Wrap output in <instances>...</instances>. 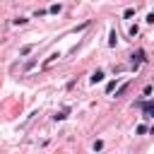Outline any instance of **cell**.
Returning a JSON list of instances; mask_svg holds the SVG:
<instances>
[{
  "mask_svg": "<svg viewBox=\"0 0 154 154\" xmlns=\"http://www.w3.org/2000/svg\"><path fill=\"white\" fill-rule=\"evenodd\" d=\"M142 60H145V51H137V53L132 55V68H137Z\"/></svg>",
  "mask_w": 154,
  "mask_h": 154,
  "instance_id": "7a4b0ae2",
  "label": "cell"
},
{
  "mask_svg": "<svg viewBox=\"0 0 154 154\" xmlns=\"http://www.w3.org/2000/svg\"><path fill=\"white\" fill-rule=\"evenodd\" d=\"M68 113H70V108H63L60 113H55V121H65V118H68Z\"/></svg>",
  "mask_w": 154,
  "mask_h": 154,
  "instance_id": "277c9868",
  "label": "cell"
},
{
  "mask_svg": "<svg viewBox=\"0 0 154 154\" xmlns=\"http://www.w3.org/2000/svg\"><path fill=\"white\" fill-rule=\"evenodd\" d=\"M142 111H145L147 118H154V101H147V104L142 106Z\"/></svg>",
  "mask_w": 154,
  "mask_h": 154,
  "instance_id": "6da1fadb",
  "label": "cell"
},
{
  "mask_svg": "<svg viewBox=\"0 0 154 154\" xmlns=\"http://www.w3.org/2000/svg\"><path fill=\"white\" fill-rule=\"evenodd\" d=\"M128 92V84H123V87H118V92H116V96H123Z\"/></svg>",
  "mask_w": 154,
  "mask_h": 154,
  "instance_id": "5b68a950",
  "label": "cell"
},
{
  "mask_svg": "<svg viewBox=\"0 0 154 154\" xmlns=\"http://www.w3.org/2000/svg\"><path fill=\"white\" fill-rule=\"evenodd\" d=\"M101 80H104V72H101V70H96V72L92 75V84H96V82H101Z\"/></svg>",
  "mask_w": 154,
  "mask_h": 154,
  "instance_id": "3957f363",
  "label": "cell"
},
{
  "mask_svg": "<svg viewBox=\"0 0 154 154\" xmlns=\"http://www.w3.org/2000/svg\"><path fill=\"white\" fill-rule=\"evenodd\" d=\"M58 58H60V55H58V53H53V55L48 58V60H46V65H51V63H55V60H58Z\"/></svg>",
  "mask_w": 154,
  "mask_h": 154,
  "instance_id": "8992f818",
  "label": "cell"
}]
</instances>
